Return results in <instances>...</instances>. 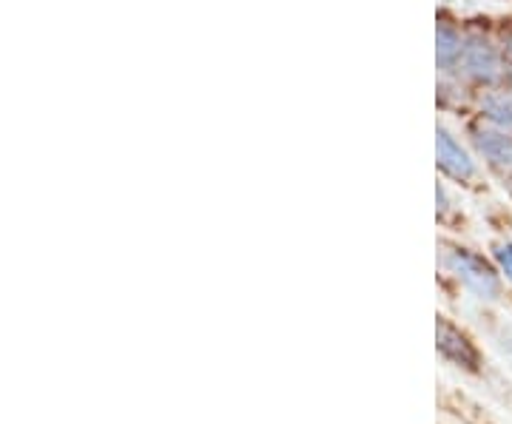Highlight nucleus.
Segmentation results:
<instances>
[{"label": "nucleus", "instance_id": "f8f14e48", "mask_svg": "<svg viewBox=\"0 0 512 424\" xmlns=\"http://www.w3.org/2000/svg\"><path fill=\"white\" fill-rule=\"evenodd\" d=\"M510 240H512V237H510Z\"/></svg>", "mask_w": 512, "mask_h": 424}, {"label": "nucleus", "instance_id": "9d476101", "mask_svg": "<svg viewBox=\"0 0 512 424\" xmlns=\"http://www.w3.org/2000/svg\"><path fill=\"white\" fill-rule=\"evenodd\" d=\"M507 66H510V74H512V43L507 46Z\"/></svg>", "mask_w": 512, "mask_h": 424}, {"label": "nucleus", "instance_id": "f03ea898", "mask_svg": "<svg viewBox=\"0 0 512 424\" xmlns=\"http://www.w3.org/2000/svg\"><path fill=\"white\" fill-rule=\"evenodd\" d=\"M444 268L458 279V285L478 302H501L507 296V279L501 277L498 265L478 251L464 245H444L441 254Z\"/></svg>", "mask_w": 512, "mask_h": 424}, {"label": "nucleus", "instance_id": "f257e3e1", "mask_svg": "<svg viewBox=\"0 0 512 424\" xmlns=\"http://www.w3.org/2000/svg\"><path fill=\"white\" fill-rule=\"evenodd\" d=\"M436 353L447 368L473 379V382L493 379V365H490L487 351L453 316L436 314Z\"/></svg>", "mask_w": 512, "mask_h": 424}, {"label": "nucleus", "instance_id": "20e7f679", "mask_svg": "<svg viewBox=\"0 0 512 424\" xmlns=\"http://www.w3.org/2000/svg\"><path fill=\"white\" fill-rule=\"evenodd\" d=\"M439 168L444 174L456 177V180H470L473 177V160L464 154V148L458 146L456 140L447 134V131H439Z\"/></svg>", "mask_w": 512, "mask_h": 424}, {"label": "nucleus", "instance_id": "9b49d317", "mask_svg": "<svg viewBox=\"0 0 512 424\" xmlns=\"http://www.w3.org/2000/svg\"><path fill=\"white\" fill-rule=\"evenodd\" d=\"M439 424H450V422H439Z\"/></svg>", "mask_w": 512, "mask_h": 424}, {"label": "nucleus", "instance_id": "6e6552de", "mask_svg": "<svg viewBox=\"0 0 512 424\" xmlns=\"http://www.w3.org/2000/svg\"><path fill=\"white\" fill-rule=\"evenodd\" d=\"M461 55V40L453 29L439 26V66H450Z\"/></svg>", "mask_w": 512, "mask_h": 424}, {"label": "nucleus", "instance_id": "1a4fd4ad", "mask_svg": "<svg viewBox=\"0 0 512 424\" xmlns=\"http://www.w3.org/2000/svg\"><path fill=\"white\" fill-rule=\"evenodd\" d=\"M493 262L498 265L501 277L507 279L512 288V240H501L493 245Z\"/></svg>", "mask_w": 512, "mask_h": 424}, {"label": "nucleus", "instance_id": "423d86ee", "mask_svg": "<svg viewBox=\"0 0 512 424\" xmlns=\"http://www.w3.org/2000/svg\"><path fill=\"white\" fill-rule=\"evenodd\" d=\"M478 148L484 151V157L495 163V166H512V140L510 137H504V134H490V131H484V134H478L476 137Z\"/></svg>", "mask_w": 512, "mask_h": 424}, {"label": "nucleus", "instance_id": "0eeeda50", "mask_svg": "<svg viewBox=\"0 0 512 424\" xmlns=\"http://www.w3.org/2000/svg\"><path fill=\"white\" fill-rule=\"evenodd\" d=\"M481 109L493 123L504 126V129H512V97H507V94H487Z\"/></svg>", "mask_w": 512, "mask_h": 424}, {"label": "nucleus", "instance_id": "39448f33", "mask_svg": "<svg viewBox=\"0 0 512 424\" xmlns=\"http://www.w3.org/2000/svg\"><path fill=\"white\" fill-rule=\"evenodd\" d=\"M464 66H467V72L473 74L476 80H495L498 77V57H495L493 46H487V43H470L467 49H464Z\"/></svg>", "mask_w": 512, "mask_h": 424}, {"label": "nucleus", "instance_id": "7ed1b4c3", "mask_svg": "<svg viewBox=\"0 0 512 424\" xmlns=\"http://www.w3.org/2000/svg\"><path fill=\"white\" fill-rule=\"evenodd\" d=\"M436 407L450 424H501L495 413L484 405L470 390L456 388V385H439L436 390Z\"/></svg>", "mask_w": 512, "mask_h": 424}]
</instances>
